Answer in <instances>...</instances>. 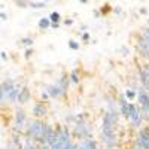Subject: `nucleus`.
Listing matches in <instances>:
<instances>
[{"instance_id": "f257e3e1", "label": "nucleus", "mask_w": 149, "mask_h": 149, "mask_svg": "<svg viewBox=\"0 0 149 149\" xmlns=\"http://www.w3.org/2000/svg\"><path fill=\"white\" fill-rule=\"evenodd\" d=\"M46 125L48 124H45L42 119H27L26 121V127H24V130H26V136L29 139H31L33 142H43L45 143V134H46Z\"/></svg>"}, {"instance_id": "f03ea898", "label": "nucleus", "mask_w": 149, "mask_h": 149, "mask_svg": "<svg viewBox=\"0 0 149 149\" xmlns=\"http://www.w3.org/2000/svg\"><path fill=\"white\" fill-rule=\"evenodd\" d=\"M137 100H139V104H140V112H142V118L146 119L149 116V94L142 88L139 90V94H137Z\"/></svg>"}, {"instance_id": "7ed1b4c3", "label": "nucleus", "mask_w": 149, "mask_h": 149, "mask_svg": "<svg viewBox=\"0 0 149 149\" xmlns=\"http://www.w3.org/2000/svg\"><path fill=\"white\" fill-rule=\"evenodd\" d=\"M26 121H27V116H26V112L22 109H18L15 112V122H14V130L21 133L26 127Z\"/></svg>"}, {"instance_id": "20e7f679", "label": "nucleus", "mask_w": 149, "mask_h": 149, "mask_svg": "<svg viewBox=\"0 0 149 149\" xmlns=\"http://www.w3.org/2000/svg\"><path fill=\"white\" fill-rule=\"evenodd\" d=\"M142 112H140V107H137L136 104L131 106V113H130V118L128 121L131 122V127L134 128H139L140 127V124H142Z\"/></svg>"}, {"instance_id": "39448f33", "label": "nucleus", "mask_w": 149, "mask_h": 149, "mask_svg": "<svg viewBox=\"0 0 149 149\" xmlns=\"http://www.w3.org/2000/svg\"><path fill=\"white\" fill-rule=\"evenodd\" d=\"M137 142L140 143L142 149H149V127H143V128H140Z\"/></svg>"}, {"instance_id": "423d86ee", "label": "nucleus", "mask_w": 149, "mask_h": 149, "mask_svg": "<svg viewBox=\"0 0 149 149\" xmlns=\"http://www.w3.org/2000/svg\"><path fill=\"white\" fill-rule=\"evenodd\" d=\"M31 113H33L34 118L42 119V118L48 113V109H46V106H45L43 103H36V104L33 106V109H31Z\"/></svg>"}, {"instance_id": "0eeeda50", "label": "nucleus", "mask_w": 149, "mask_h": 149, "mask_svg": "<svg viewBox=\"0 0 149 149\" xmlns=\"http://www.w3.org/2000/svg\"><path fill=\"white\" fill-rule=\"evenodd\" d=\"M30 97H31L30 90L27 88V86H22V88L19 90V93H18L17 102H18V103H21V104H24V103H27V102L30 100Z\"/></svg>"}, {"instance_id": "6e6552de", "label": "nucleus", "mask_w": 149, "mask_h": 149, "mask_svg": "<svg viewBox=\"0 0 149 149\" xmlns=\"http://www.w3.org/2000/svg\"><path fill=\"white\" fill-rule=\"evenodd\" d=\"M136 48H137L139 54H140L143 58H149V48L145 45V42L142 40V37H139V42H137V45H136Z\"/></svg>"}, {"instance_id": "1a4fd4ad", "label": "nucleus", "mask_w": 149, "mask_h": 149, "mask_svg": "<svg viewBox=\"0 0 149 149\" xmlns=\"http://www.w3.org/2000/svg\"><path fill=\"white\" fill-rule=\"evenodd\" d=\"M0 88H2V91H3V94L8 97V94L15 88V82L12 81V79H8V81H5L2 85H0Z\"/></svg>"}, {"instance_id": "9d476101", "label": "nucleus", "mask_w": 149, "mask_h": 149, "mask_svg": "<svg viewBox=\"0 0 149 149\" xmlns=\"http://www.w3.org/2000/svg\"><path fill=\"white\" fill-rule=\"evenodd\" d=\"M78 149H98V146H97L95 140H93V139H85V140H82V143L78 146Z\"/></svg>"}, {"instance_id": "9b49d317", "label": "nucleus", "mask_w": 149, "mask_h": 149, "mask_svg": "<svg viewBox=\"0 0 149 149\" xmlns=\"http://www.w3.org/2000/svg\"><path fill=\"white\" fill-rule=\"evenodd\" d=\"M57 86L60 88L61 94H66L67 86H69V76H61V78H60V81L57 82Z\"/></svg>"}, {"instance_id": "f8f14e48", "label": "nucleus", "mask_w": 149, "mask_h": 149, "mask_svg": "<svg viewBox=\"0 0 149 149\" xmlns=\"http://www.w3.org/2000/svg\"><path fill=\"white\" fill-rule=\"evenodd\" d=\"M46 94H48V97L57 98V97H60V95H61V91H60V88H58L57 84H55V85H49V86H48Z\"/></svg>"}, {"instance_id": "ddd939ff", "label": "nucleus", "mask_w": 149, "mask_h": 149, "mask_svg": "<svg viewBox=\"0 0 149 149\" xmlns=\"http://www.w3.org/2000/svg\"><path fill=\"white\" fill-rule=\"evenodd\" d=\"M39 27L42 30H48L49 27H51V21H49L48 18H40L39 19Z\"/></svg>"}, {"instance_id": "4468645a", "label": "nucleus", "mask_w": 149, "mask_h": 149, "mask_svg": "<svg viewBox=\"0 0 149 149\" xmlns=\"http://www.w3.org/2000/svg\"><path fill=\"white\" fill-rule=\"evenodd\" d=\"M22 149H37V146H36V142H33L31 139H26V142H24V145H22Z\"/></svg>"}, {"instance_id": "2eb2a0df", "label": "nucleus", "mask_w": 149, "mask_h": 149, "mask_svg": "<svg viewBox=\"0 0 149 149\" xmlns=\"http://www.w3.org/2000/svg\"><path fill=\"white\" fill-rule=\"evenodd\" d=\"M124 95H125V98H128L130 102H133L134 98H136V91H133V90H125Z\"/></svg>"}, {"instance_id": "dca6fc26", "label": "nucleus", "mask_w": 149, "mask_h": 149, "mask_svg": "<svg viewBox=\"0 0 149 149\" xmlns=\"http://www.w3.org/2000/svg\"><path fill=\"white\" fill-rule=\"evenodd\" d=\"M140 37H142V40L145 42V45L149 48V29H146V30L142 33V36H140Z\"/></svg>"}, {"instance_id": "f3484780", "label": "nucleus", "mask_w": 149, "mask_h": 149, "mask_svg": "<svg viewBox=\"0 0 149 149\" xmlns=\"http://www.w3.org/2000/svg\"><path fill=\"white\" fill-rule=\"evenodd\" d=\"M70 78H72V82H73V84H78V82H79V73H78L76 70H72Z\"/></svg>"}, {"instance_id": "a211bd4d", "label": "nucleus", "mask_w": 149, "mask_h": 149, "mask_svg": "<svg viewBox=\"0 0 149 149\" xmlns=\"http://www.w3.org/2000/svg\"><path fill=\"white\" fill-rule=\"evenodd\" d=\"M48 19L51 21V22H58V21H60V14H58V12H52V14L49 15Z\"/></svg>"}, {"instance_id": "6ab92c4d", "label": "nucleus", "mask_w": 149, "mask_h": 149, "mask_svg": "<svg viewBox=\"0 0 149 149\" xmlns=\"http://www.w3.org/2000/svg\"><path fill=\"white\" fill-rule=\"evenodd\" d=\"M61 149H78V145H74V143L70 140L69 143H66V145L61 146Z\"/></svg>"}, {"instance_id": "aec40b11", "label": "nucleus", "mask_w": 149, "mask_h": 149, "mask_svg": "<svg viewBox=\"0 0 149 149\" xmlns=\"http://www.w3.org/2000/svg\"><path fill=\"white\" fill-rule=\"evenodd\" d=\"M69 48L73 49V51H78V49H79V43H78L76 40H70V42H69Z\"/></svg>"}, {"instance_id": "412c9836", "label": "nucleus", "mask_w": 149, "mask_h": 149, "mask_svg": "<svg viewBox=\"0 0 149 149\" xmlns=\"http://www.w3.org/2000/svg\"><path fill=\"white\" fill-rule=\"evenodd\" d=\"M21 42H22V45H26V46H31L33 45V39H31V37H26V39H22Z\"/></svg>"}, {"instance_id": "4be33fe9", "label": "nucleus", "mask_w": 149, "mask_h": 149, "mask_svg": "<svg viewBox=\"0 0 149 149\" xmlns=\"http://www.w3.org/2000/svg\"><path fill=\"white\" fill-rule=\"evenodd\" d=\"M17 5L21 6V8H27L29 6V2H26V0H17Z\"/></svg>"}, {"instance_id": "5701e85b", "label": "nucleus", "mask_w": 149, "mask_h": 149, "mask_svg": "<svg viewBox=\"0 0 149 149\" xmlns=\"http://www.w3.org/2000/svg\"><path fill=\"white\" fill-rule=\"evenodd\" d=\"M29 6H31V8H43L45 6V3H29Z\"/></svg>"}, {"instance_id": "b1692460", "label": "nucleus", "mask_w": 149, "mask_h": 149, "mask_svg": "<svg viewBox=\"0 0 149 149\" xmlns=\"http://www.w3.org/2000/svg\"><path fill=\"white\" fill-rule=\"evenodd\" d=\"M82 40H85V42L90 40V34H88V33H84V34H82Z\"/></svg>"}, {"instance_id": "393cba45", "label": "nucleus", "mask_w": 149, "mask_h": 149, "mask_svg": "<svg viewBox=\"0 0 149 149\" xmlns=\"http://www.w3.org/2000/svg\"><path fill=\"white\" fill-rule=\"evenodd\" d=\"M31 54H33L31 49H27V51H26V58H30V57H31Z\"/></svg>"}, {"instance_id": "a878e982", "label": "nucleus", "mask_w": 149, "mask_h": 149, "mask_svg": "<svg viewBox=\"0 0 149 149\" xmlns=\"http://www.w3.org/2000/svg\"><path fill=\"white\" fill-rule=\"evenodd\" d=\"M3 98H5V94H3L2 88H0V104H2V102H3Z\"/></svg>"}, {"instance_id": "bb28decb", "label": "nucleus", "mask_w": 149, "mask_h": 149, "mask_svg": "<svg viewBox=\"0 0 149 149\" xmlns=\"http://www.w3.org/2000/svg\"><path fill=\"white\" fill-rule=\"evenodd\" d=\"M40 149H51V146H49V145H46V143H43Z\"/></svg>"}, {"instance_id": "cd10ccee", "label": "nucleus", "mask_w": 149, "mask_h": 149, "mask_svg": "<svg viewBox=\"0 0 149 149\" xmlns=\"http://www.w3.org/2000/svg\"><path fill=\"white\" fill-rule=\"evenodd\" d=\"M148 24H149V19H148Z\"/></svg>"}, {"instance_id": "c85d7f7f", "label": "nucleus", "mask_w": 149, "mask_h": 149, "mask_svg": "<svg viewBox=\"0 0 149 149\" xmlns=\"http://www.w3.org/2000/svg\"><path fill=\"white\" fill-rule=\"evenodd\" d=\"M109 149H112V148H109Z\"/></svg>"}]
</instances>
